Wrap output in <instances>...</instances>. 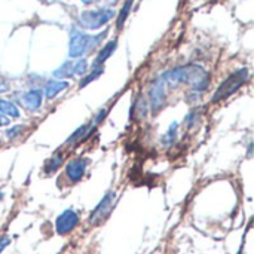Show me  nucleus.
Returning <instances> with one entry per match:
<instances>
[{"mask_svg": "<svg viewBox=\"0 0 254 254\" xmlns=\"http://www.w3.org/2000/svg\"><path fill=\"white\" fill-rule=\"evenodd\" d=\"M161 79L165 83V86L177 88L186 83L190 85L193 91H204L208 88L210 83L208 71H205L201 65H195V64L180 65L173 70H168L167 73L162 74Z\"/></svg>", "mask_w": 254, "mask_h": 254, "instance_id": "f257e3e1", "label": "nucleus"}, {"mask_svg": "<svg viewBox=\"0 0 254 254\" xmlns=\"http://www.w3.org/2000/svg\"><path fill=\"white\" fill-rule=\"evenodd\" d=\"M107 36V30H104L101 34L91 36L79 28H71L70 31V43H68V55L71 58H80L85 54H89L94 51L101 40Z\"/></svg>", "mask_w": 254, "mask_h": 254, "instance_id": "f03ea898", "label": "nucleus"}, {"mask_svg": "<svg viewBox=\"0 0 254 254\" xmlns=\"http://www.w3.org/2000/svg\"><path fill=\"white\" fill-rule=\"evenodd\" d=\"M250 77V73L247 68H240L237 71H234L231 76H228L222 85L216 89V92L213 94V98L211 101L213 103H219V101H223L226 98H229L231 95H234L243 85H246V82L249 80Z\"/></svg>", "mask_w": 254, "mask_h": 254, "instance_id": "7ed1b4c3", "label": "nucleus"}, {"mask_svg": "<svg viewBox=\"0 0 254 254\" xmlns=\"http://www.w3.org/2000/svg\"><path fill=\"white\" fill-rule=\"evenodd\" d=\"M116 12L110 7H101L95 10H85L80 13V25L86 30H100L104 27L112 18H115Z\"/></svg>", "mask_w": 254, "mask_h": 254, "instance_id": "20e7f679", "label": "nucleus"}, {"mask_svg": "<svg viewBox=\"0 0 254 254\" xmlns=\"http://www.w3.org/2000/svg\"><path fill=\"white\" fill-rule=\"evenodd\" d=\"M115 204H116V193L110 190V192H107V193L103 196V199H101V201L97 204V207L92 210V213H91V216H89V219H88L89 226L97 228V226L103 225V223L109 219V216L112 214V210H113Z\"/></svg>", "mask_w": 254, "mask_h": 254, "instance_id": "39448f33", "label": "nucleus"}, {"mask_svg": "<svg viewBox=\"0 0 254 254\" xmlns=\"http://www.w3.org/2000/svg\"><path fill=\"white\" fill-rule=\"evenodd\" d=\"M88 164H89V159H86V158H82V156L73 158L71 161L67 162L63 179H65L70 185L79 183L86 173Z\"/></svg>", "mask_w": 254, "mask_h": 254, "instance_id": "423d86ee", "label": "nucleus"}, {"mask_svg": "<svg viewBox=\"0 0 254 254\" xmlns=\"http://www.w3.org/2000/svg\"><path fill=\"white\" fill-rule=\"evenodd\" d=\"M77 225H79V214L74 210H65L55 220L57 234L61 235V237H65V235L71 234L77 228Z\"/></svg>", "mask_w": 254, "mask_h": 254, "instance_id": "0eeeda50", "label": "nucleus"}, {"mask_svg": "<svg viewBox=\"0 0 254 254\" xmlns=\"http://www.w3.org/2000/svg\"><path fill=\"white\" fill-rule=\"evenodd\" d=\"M167 101V95H165V83L162 82V79L159 77L158 80H155L149 89V103L150 107L153 110V113H158Z\"/></svg>", "mask_w": 254, "mask_h": 254, "instance_id": "6e6552de", "label": "nucleus"}, {"mask_svg": "<svg viewBox=\"0 0 254 254\" xmlns=\"http://www.w3.org/2000/svg\"><path fill=\"white\" fill-rule=\"evenodd\" d=\"M42 101H43V91L39 89V88L28 89V91L22 92L21 97H19L21 106H22L27 112H30V113H36V112L40 109Z\"/></svg>", "mask_w": 254, "mask_h": 254, "instance_id": "1a4fd4ad", "label": "nucleus"}, {"mask_svg": "<svg viewBox=\"0 0 254 254\" xmlns=\"http://www.w3.org/2000/svg\"><path fill=\"white\" fill-rule=\"evenodd\" d=\"M116 46H118V40H116V39L107 42V43L100 49V52L97 54V57H95V60H94V63H92V67H101V65L112 57V54L115 52Z\"/></svg>", "mask_w": 254, "mask_h": 254, "instance_id": "9d476101", "label": "nucleus"}, {"mask_svg": "<svg viewBox=\"0 0 254 254\" xmlns=\"http://www.w3.org/2000/svg\"><path fill=\"white\" fill-rule=\"evenodd\" d=\"M67 88H68V82H65V80H58V79L48 80L46 86H45V97L48 100H54L60 92L65 91Z\"/></svg>", "mask_w": 254, "mask_h": 254, "instance_id": "9b49d317", "label": "nucleus"}, {"mask_svg": "<svg viewBox=\"0 0 254 254\" xmlns=\"http://www.w3.org/2000/svg\"><path fill=\"white\" fill-rule=\"evenodd\" d=\"M63 164H64V156H63V153L58 152V153L52 155L45 162L43 171H45V174H54V173H57L60 170V167H63Z\"/></svg>", "mask_w": 254, "mask_h": 254, "instance_id": "f8f14e48", "label": "nucleus"}, {"mask_svg": "<svg viewBox=\"0 0 254 254\" xmlns=\"http://www.w3.org/2000/svg\"><path fill=\"white\" fill-rule=\"evenodd\" d=\"M0 113L4 116H9L12 119H18L19 118V109L15 103H12L10 100H3L0 98Z\"/></svg>", "mask_w": 254, "mask_h": 254, "instance_id": "ddd939ff", "label": "nucleus"}, {"mask_svg": "<svg viewBox=\"0 0 254 254\" xmlns=\"http://www.w3.org/2000/svg\"><path fill=\"white\" fill-rule=\"evenodd\" d=\"M91 128V125L89 124H85V125H82V127H79L68 138H67V141H65V146H73V144H76V143H80V141H83L86 137H88V129Z\"/></svg>", "mask_w": 254, "mask_h": 254, "instance_id": "4468645a", "label": "nucleus"}, {"mask_svg": "<svg viewBox=\"0 0 254 254\" xmlns=\"http://www.w3.org/2000/svg\"><path fill=\"white\" fill-rule=\"evenodd\" d=\"M73 63L71 61H65L64 64H61L55 71H54V77L58 80H64L68 77H73Z\"/></svg>", "mask_w": 254, "mask_h": 254, "instance_id": "2eb2a0df", "label": "nucleus"}, {"mask_svg": "<svg viewBox=\"0 0 254 254\" xmlns=\"http://www.w3.org/2000/svg\"><path fill=\"white\" fill-rule=\"evenodd\" d=\"M132 1H134V0H125L124 6L121 7V12L118 13V18H116V28H118V30H122V27H124V24H125V21H127L129 12H131Z\"/></svg>", "mask_w": 254, "mask_h": 254, "instance_id": "dca6fc26", "label": "nucleus"}, {"mask_svg": "<svg viewBox=\"0 0 254 254\" xmlns=\"http://www.w3.org/2000/svg\"><path fill=\"white\" fill-rule=\"evenodd\" d=\"M103 71H104L103 65H101V67H92V70H91L88 74H85V76L82 77V80H80V83H79V88H85L86 85H89L91 82H94L95 79H98V77L103 74Z\"/></svg>", "mask_w": 254, "mask_h": 254, "instance_id": "f3484780", "label": "nucleus"}, {"mask_svg": "<svg viewBox=\"0 0 254 254\" xmlns=\"http://www.w3.org/2000/svg\"><path fill=\"white\" fill-rule=\"evenodd\" d=\"M177 129H179V124H177V122H173V124L170 125L167 134L162 137V144H164V146H170V144H173V143L176 141L177 132H179Z\"/></svg>", "mask_w": 254, "mask_h": 254, "instance_id": "a211bd4d", "label": "nucleus"}, {"mask_svg": "<svg viewBox=\"0 0 254 254\" xmlns=\"http://www.w3.org/2000/svg\"><path fill=\"white\" fill-rule=\"evenodd\" d=\"M86 73H88V61H86L85 58L76 60V61L73 63V74H74V76L83 77Z\"/></svg>", "mask_w": 254, "mask_h": 254, "instance_id": "6ab92c4d", "label": "nucleus"}, {"mask_svg": "<svg viewBox=\"0 0 254 254\" xmlns=\"http://www.w3.org/2000/svg\"><path fill=\"white\" fill-rule=\"evenodd\" d=\"M25 129H27V127H25V125H15V127H12V128L6 129L4 135H6V138H7V140L13 141V140H16L19 135H22V134L25 132Z\"/></svg>", "mask_w": 254, "mask_h": 254, "instance_id": "aec40b11", "label": "nucleus"}, {"mask_svg": "<svg viewBox=\"0 0 254 254\" xmlns=\"http://www.w3.org/2000/svg\"><path fill=\"white\" fill-rule=\"evenodd\" d=\"M107 115H109V109H101V110L94 116V124H95V125L101 124V122L107 118Z\"/></svg>", "mask_w": 254, "mask_h": 254, "instance_id": "412c9836", "label": "nucleus"}, {"mask_svg": "<svg viewBox=\"0 0 254 254\" xmlns=\"http://www.w3.org/2000/svg\"><path fill=\"white\" fill-rule=\"evenodd\" d=\"M10 244V238H9V235H6V234H3V235H0V253L7 247Z\"/></svg>", "mask_w": 254, "mask_h": 254, "instance_id": "4be33fe9", "label": "nucleus"}, {"mask_svg": "<svg viewBox=\"0 0 254 254\" xmlns=\"http://www.w3.org/2000/svg\"><path fill=\"white\" fill-rule=\"evenodd\" d=\"M10 89V85L6 80H0V94H4Z\"/></svg>", "mask_w": 254, "mask_h": 254, "instance_id": "5701e85b", "label": "nucleus"}, {"mask_svg": "<svg viewBox=\"0 0 254 254\" xmlns=\"http://www.w3.org/2000/svg\"><path fill=\"white\" fill-rule=\"evenodd\" d=\"M10 124V119H7V116L0 113V127H7Z\"/></svg>", "mask_w": 254, "mask_h": 254, "instance_id": "b1692460", "label": "nucleus"}, {"mask_svg": "<svg viewBox=\"0 0 254 254\" xmlns=\"http://www.w3.org/2000/svg\"><path fill=\"white\" fill-rule=\"evenodd\" d=\"M97 1H100V0H82V3H85V4H92V3H97Z\"/></svg>", "mask_w": 254, "mask_h": 254, "instance_id": "393cba45", "label": "nucleus"}, {"mask_svg": "<svg viewBox=\"0 0 254 254\" xmlns=\"http://www.w3.org/2000/svg\"><path fill=\"white\" fill-rule=\"evenodd\" d=\"M1 199H3V193L0 192V201H1Z\"/></svg>", "mask_w": 254, "mask_h": 254, "instance_id": "a878e982", "label": "nucleus"}, {"mask_svg": "<svg viewBox=\"0 0 254 254\" xmlns=\"http://www.w3.org/2000/svg\"><path fill=\"white\" fill-rule=\"evenodd\" d=\"M238 254H244V252H243V249L240 250V253H238Z\"/></svg>", "mask_w": 254, "mask_h": 254, "instance_id": "bb28decb", "label": "nucleus"}]
</instances>
